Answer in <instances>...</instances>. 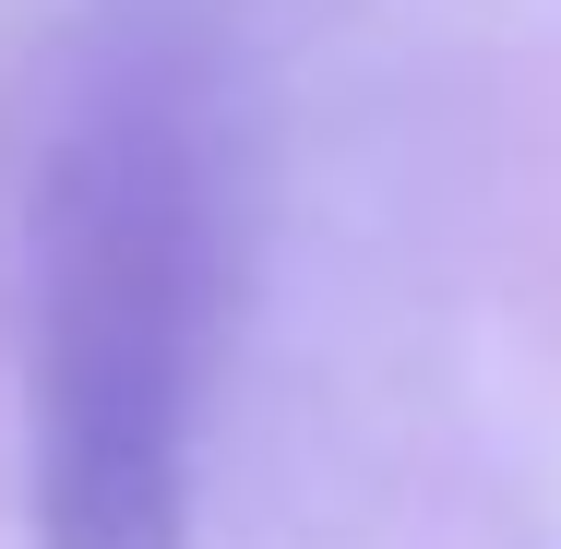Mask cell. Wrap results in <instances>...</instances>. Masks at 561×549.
<instances>
[{"instance_id":"obj_1","label":"cell","mask_w":561,"mask_h":549,"mask_svg":"<svg viewBox=\"0 0 561 549\" xmlns=\"http://www.w3.org/2000/svg\"><path fill=\"white\" fill-rule=\"evenodd\" d=\"M216 131L180 60L84 84L36 192V538L192 549V407L216 346Z\"/></svg>"}]
</instances>
